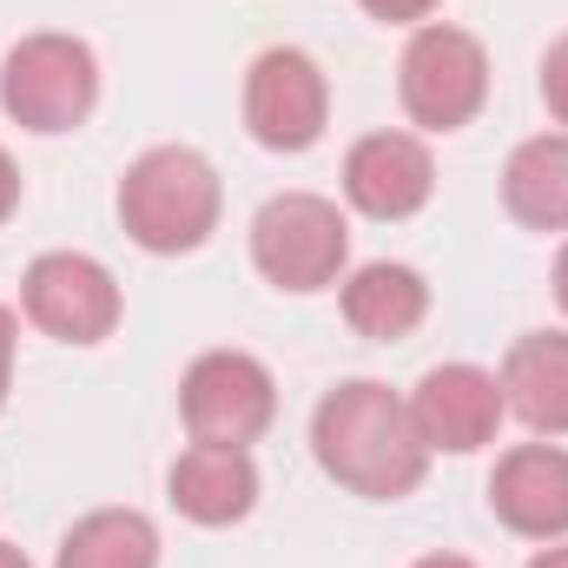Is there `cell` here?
Here are the masks:
<instances>
[{"label": "cell", "mask_w": 568, "mask_h": 568, "mask_svg": "<svg viewBox=\"0 0 568 568\" xmlns=\"http://www.w3.org/2000/svg\"><path fill=\"white\" fill-rule=\"evenodd\" d=\"M311 449L317 469L364 503H404L429 476V443L417 436L410 397H397L377 377L324 390V404L311 410Z\"/></svg>", "instance_id": "6da1fadb"}, {"label": "cell", "mask_w": 568, "mask_h": 568, "mask_svg": "<svg viewBox=\"0 0 568 568\" xmlns=\"http://www.w3.org/2000/svg\"><path fill=\"white\" fill-rule=\"evenodd\" d=\"M496 384L516 424H529L536 436H568V331L516 337Z\"/></svg>", "instance_id": "4fadbf2b"}, {"label": "cell", "mask_w": 568, "mask_h": 568, "mask_svg": "<svg viewBox=\"0 0 568 568\" xmlns=\"http://www.w3.org/2000/svg\"><path fill=\"white\" fill-rule=\"evenodd\" d=\"M429 317V284L417 265H397V258H377V265H357L344 278V324L371 344H397L410 337Z\"/></svg>", "instance_id": "5bb4252c"}, {"label": "cell", "mask_w": 568, "mask_h": 568, "mask_svg": "<svg viewBox=\"0 0 568 568\" xmlns=\"http://www.w3.org/2000/svg\"><path fill=\"white\" fill-rule=\"evenodd\" d=\"M410 568H476L469 556H424V562H410Z\"/></svg>", "instance_id": "603a6c76"}, {"label": "cell", "mask_w": 568, "mask_h": 568, "mask_svg": "<svg viewBox=\"0 0 568 568\" xmlns=\"http://www.w3.org/2000/svg\"><path fill=\"white\" fill-rule=\"evenodd\" d=\"M13 344H20V317L0 304V410H7V390H13Z\"/></svg>", "instance_id": "d6986e66"}, {"label": "cell", "mask_w": 568, "mask_h": 568, "mask_svg": "<svg viewBox=\"0 0 568 568\" xmlns=\"http://www.w3.org/2000/svg\"><path fill=\"white\" fill-rule=\"evenodd\" d=\"M351 258V219L317 192H278L252 219V265L278 291H324Z\"/></svg>", "instance_id": "277c9868"}, {"label": "cell", "mask_w": 568, "mask_h": 568, "mask_svg": "<svg viewBox=\"0 0 568 568\" xmlns=\"http://www.w3.org/2000/svg\"><path fill=\"white\" fill-rule=\"evenodd\" d=\"M436 192V159L417 133H364L344 152V199L364 219H417Z\"/></svg>", "instance_id": "30bf717a"}, {"label": "cell", "mask_w": 568, "mask_h": 568, "mask_svg": "<svg viewBox=\"0 0 568 568\" xmlns=\"http://www.w3.org/2000/svg\"><path fill=\"white\" fill-rule=\"evenodd\" d=\"M0 106L27 133H73L100 106V60L80 33H27L0 60Z\"/></svg>", "instance_id": "3957f363"}, {"label": "cell", "mask_w": 568, "mask_h": 568, "mask_svg": "<svg viewBox=\"0 0 568 568\" xmlns=\"http://www.w3.org/2000/svg\"><path fill=\"white\" fill-rule=\"evenodd\" d=\"M20 311L60 344H106L120 331V278L87 252H40L20 278Z\"/></svg>", "instance_id": "52a82bcc"}, {"label": "cell", "mask_w": 568, "mask_h": 568, "mask_svg": "<svg viewBox=\"0 0 568 568\" xmlns=\"http://www.w3.org/2000/svg\"><path fill=\"white\" fill-rule=\"evenodd\" d=\"M542 100H549V113L568 126V33L542 53Z\"/></svg>", "instance_id": "e0dca14e"}, {"label": "cell", "mask_w": 568, "mask_h": 568, "mask_svg": "<svg viewBox=\"0 0 568 568\" xmlns=\"http://www.w3.org/2000/svg\"><path fill=\"white\" fill-rule=\"evenodd\" d=\"M529 568H568V542H549V549H542Z\"/></svg>", "instance_id": "44dd1931"}, {"label": "cell", "mask_w": 568, "mask_h": 568, "mask_svg": "<svg viewBox=\"0 0 568 568\" xmlns=\"http://www.w3.org/2000/svg\"><path fill=\"white\" fill-rule=\"evenodd\" d=\"M503 205L529 232H568V133H542L509 152Z\"/></svg>", "instance_id": "9a60e30c"}, {"label": "cell", "mask_w": 568, "mask_h": 568, "mask_svg": "<svg viewBox=\"0 0 568 568\" xmlns=\"http://www.w3.org/2000/svg\"><path fill=\"white\" fill-rule=\"evenodd\" d=\"M410 417H417V436L429 443V456L436 449L443 456H476L483 443H496L509 404H503L496 371H483V364H436L410 390Z\"/></svg>", "instance_id": "9c48e42d"}, {"label": "cell", "mask_w": 568, "mask_h": 568, "mask_svg": "<svg viewBox=\"0 0 568 568\" xmlns=\"http://www.w3.org/2000/svg\"><path fill=\"white\" fill-rule=\"evenodd\" d=\"M179 417L192 429V443L252 449L278 417V384L252 351H205L179 377Z\"/></svg>", "instance_id": "8992f818"}, {"label": "cell", "mask_w": 568, "mask_h": 568, "mask_svg": "<svg viewBox=\"0 0 568 568\" xmlns=\"http://www.w3.org/2000/svg\"><path fill=\"white\" fill-rule=\"evenodd\" d=\"M489 509L523 542H568V449L516 443L489 476Z\"/></svg>", "instance_id": "8fae6325"}, {"label": "cell", "mask_w": 568, "mask_h": 568, "mask_svg": "<svg viewBox=\"0 0 568 568\" xmlns=\"http://www.w3.org/2000/svg\"><path fill=\"white\" fill-rule=\"evenodd\" d=\"M20 212V165L7 159V145H0V225Z\"/></svg>", "instance_id": "ffe728a7"}, {"label": "cell", "mask_w": 568, "mask_h": 568, "mask_svg": "<svg viewBox=\"0 0 568 568\" xmlns=\"http://www.w3.org/2000/svg\"><path fill=\"white\" fill-rule=\"evenodd\" d=\"M53 568H159V529L140 509H93L67 529Z\"/></svg>", "instance_id": "2e32d148"}, {"label": "cell", "mask_w": 568, "mask_h": 568, "mask_svg": "<svg viewBox=\"0 0 568 568\" xmlns=\"http://www.w3.org/2000/svg\"><path fill=\"white\" fill-rule=\"evenodd\" d=\"M397 93H404L410 126H424V133L469 126L483 113V100H489V53H483V40L463 33V27H443V20L417 27L410 47H404V67H397Z\"/></svg>", "instance_id": "5b68a950"}, {"label": "cell", "mask_w": 568, "mask_h": 568, "mask_svg": "<svg viewBox=\"0 0 568 568\" xmlns=\"http://www.w3.org/2000/svg\"><path fill=\"white\" fill-rule=\"evenodd\" d=\"M165 489H172V509H179L185 523H199V529H232V523H245V516L258 509V463H252V449L192 443V449H179Z\"/></svg>", "instance_id": "7c38bea8"}, {"label": "cell", "mask_w": 568, "mask_h": 568, "mask_svg": "<svg viewBox=\"0 0 568 568\" xmlns=\"http://www.w3.org/2000/svg\"><path fill=\"white\" fill-rule=\"evenodd\" d=\"M0 568H33V562H27V556H20L13 542H0Z\"/></svg>", "instance_id": "cb8c5ba5"}, {"label": "cell", "mask_w": 568, "mask_h": 568, "mask_svg": "<svg viewBox=\"0 0 568 568\" xmlns=\"http://www.w3.org/2000/svg\"><path fill=\"white\" fill-rule=\"evenodd\" d=\"M245 126L265 152H311L331 126V80L304 47H265L245 73Z\"/></svg>", "instance_id": "ba28073f"}, {"label": "cell", "mask_w": 568, "mask_h": 568, "mask_svg": "<svg viewBox=\"0 0 568 568\" xmlns=\"http://www.w3.org/2000/svg\"><path fill=\"white\" fill-rule=\"evenodd\" d=\"M443 0H364V13L371 20H384V27H417V20H429Z\"/></svg>", "instance_id": "ac0fdd59"}, {"label": "cell", "mask_w": 568, "mask_h": 568, "mask_svg": "<svg viewBox=\"0 0 568 568\" xmlns=\"http://www.w3.org/2000/svg\"><path fill=\"white\" fill-rule=\"evenodd\" d=\"M556 304H562V311H568V245H562V252H556Z\"/></svg>", "instance_id": "7402d4cb"}, {"label": "cell", "mask_w": 568, "mask_h": 568, "mask_svg": "<svg viewBox=\"0 0 568 568\" xmlns=\"http://www.w3.org/2000/svg\"><path fill=\"white\" fill-rule=\"evenodd\" d=\"M219 205H225L219 172L192 145H152L120 179V225L152 258L199 252L219 232Z\"/></svg>", "instance_id": "7a4b0ae2"}]
</instances>
